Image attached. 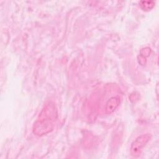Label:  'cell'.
<instances>
[{
	"label": "cell",
	"instance_id": "cell-2",
	"mask_svg": "<svg viewBox=\"0 0 159 159\" xmlns=\"http://www.w3.org/2000/svg\"><path fill=\"white\" fill-rule=\"evenodd\" d=\"M152 135L150 134H143L138 137L132 143L130 147V153L133 157H138L140 155L142 148L150 140Z\"/></svg>",
	"mask_w": 159,
	"mask_h": 159
},
{
	"label": "cell",
	"instance_id": "cell-4",
	"mask_svg": "<svg viewBox=\"0 0 159 159\" xmlns=\"http://www.w3.org/2000/svg\"><path fill=\"white\" fill-rule=\"evenodd\" d=\"M140 6L145 11L150 10L154 6V2H153V1H141Z\"/></svg>",
	"mask_w": 159,
	"mask_h": 159
},
{
	"label": "cell",
	"instance_id": "cell-3",
	"mask_svg": "<svg viewBox=\"0 0 159 159\" xmlns=\"http://www.w3.org/2000/svg\"><path fill=\"white\" fill-rule=\"evenodd\" d=\"M119 102H120V101H119V99L118 98L112 97V98H110L106 103V112L107 114L112 113L118 107Z\"/></svg>",
	"mask_w": 159,
	"mask_h": 159
},
{
	"label": "cell",
	"instance_id": "cell-1",
	"mask_svg": "<svg viewBox=\"0 0 159 159\" xmlns=\"http://www.w3.org/2000/svg\"><path fill=\"white\" fill-rule=\"evenodd\" d=\"M57 118V111L54 103L49 102L45 105L33 126V132L39 136L50 132Z\"/></svg>",
	"mask_w": 159,
	"mask_h": 159
}]
</instances>
